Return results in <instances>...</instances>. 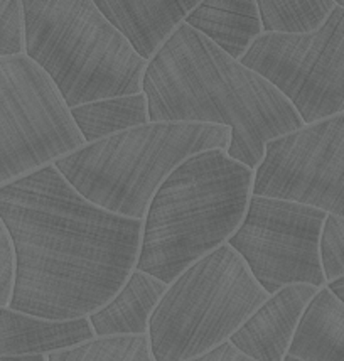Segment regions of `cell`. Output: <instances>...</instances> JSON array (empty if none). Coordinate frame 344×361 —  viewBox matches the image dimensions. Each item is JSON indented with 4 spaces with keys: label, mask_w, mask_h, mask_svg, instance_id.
<instances>
[{
    "label": "cell",
    "mask_w": 344,
    "mask_h": 361,
    "mask_svg": "<svg viewBox=\"0 0 344 361\" xmlns=\"http://www.w3.org/2000/svg\"><path fill=\"white\" fill-rule=\"evenodd\" d=\"M0 220L16 255L7 307L24 314L92 316L117 295L139 260L144 220L90 203L53 164L0 188Z\"/></svg>",
    "instance_id": "cell-1"
},
{
    "label": "cell",
    "mask_w": 344,
    "mask_h": 361,
    "mask_svg": "<svg viewBox=\"0 0 344 361\" xmlns=\"http://www.w3.org/2000/svg\"><path fill=\"white\" fill-rule=\"evenodd\" d=\"M142 92L150 122L228 127L226 154L255 171L270 140L304 127L270 81L180 24L147 63Z\"/></svg>",
    "instance_id": "cell-2"
},
{
    "label": "cell",
    "mask_w": 344,
    "mask_h": 361,
    "mask_svg": "<svg viewBox=\"0 0 344 361\" xmlns=\"http://www.w3.org/2000/svg\"><path fill=\"white\" fill-rule=\"evenodd\" d=\"M255 171L223 149L191 156L150 201L135 269L171 286L184 270L218 250L247 214Z\"/></svg>",
    "instance_id": "cell-3"
},
{
    "label": "cell",
    "mask_w": 344,
    "mask_h": 361,
    "mask_svg": "<svg viewBox=\"0 0 344 361\" xmlns=\"http://www.w3.org/2000/svg\"><path fill=\"white\" fill-rule=\"evenodd\" d=\"M25 56L49 76L68 109L142 93L147 61L93 0H24Z\"/></svg>",
    "instance_id": "cell-4"
},
{
    "label": "cell",
    "mask_w": 344,
    "mask_h": 361,
    "mask_svg": "<svg viewBox=\"0 0 344 361\" xmlns=\"http://www.w3.org/2000/svg\"><path fill=\"white\" fill-rule=\"evenodd\" d=\"M230 142L228 127L149 122L85 144L53 166L90 203L144 220L154 195L176 167L206 150H226Z\"/></svg>",
    "instance_id": "cell-5"
},
{
    "label": "cell",
    "mask_w": 344,
    "mask_h": 361,
    "mask_svg": "<svg viewBox=\"0 0 344 361\" xmlns=\"http://www.w3.org/2000/svg\"><path fill=\"white\" fill-rule=\"evenodd\" d=\"M269 294L230 245L192 264L167 287L149 321L154 361H189L230 341Z\"/></svg>",
    "instance_id": "cell-6"
},
{
    "label": "cell",
    "mask_w": 344,
    "mask_h": 361,
    "mask_svg": "<svg viewBox=\"0 0 344 361\" xmlns=\"http://www.w3.org/2000/svg\"><path fill=\"white\" fill-rule=\"evenodd\" d=\"M83 145L49 76L25 54L0 59V188Z\"/></svg>",
    "instance_id": "cell-7"
},
{
    "label": "cell",
    "mask_w": 344,
    "mask_h": 361,
    "mask_svg": "<svg viewBox=\"0 0 344 361\" xmlns=\"http://www.w3.org/2000/svg\"><path fill=\"white\" fill-rule=\"evenodd\" d=\"M240 63L281 92L304 126L344 114V8L311 34H262Z\"/></svg>",
    "instance_id": "cell-8"
},
{
    "label": "cell",
    "mask_w": 344,
    "mask_h": 361,
    "mask_svg": "<svg viewBox=\"0 0 344 361\" xmlns=\"http://www.w3.org/2000/svg\"><path fill=\"white\" fill-rule=\"evenodd\" d=\"M326 214L294 201L253 196L236 233L228 240L266 294L295 283L326 287L321 233Z\"/></svg>",
    "instance_id": "cell-9"
},
{
    "label": "cell",
    "mask_w": 344,
    "mask_h": 361,
    "mask_svg": "<svg viewBox=\"0 0 344 361\" xmlns=\"http://www.w3.org/2000/svg\"><path fill=\"white\" fill-rule=\"evenodd\" d=\"M252 195L344 218V114L270 140L255 169Z\"/></svg>",
    "instance_id": "cell-10"
},
{
    "label": "cell",
    "mask_w": 344,
    "mask_h": 361,
    "mask_svg": "<svg viewBox=\"0 0 344 361\" xmlns=\"http://www.w3.org/2000/svg\"><path fill=\"white\" fill-rule=\"evenodd\" d=\"M317 290V287L295 283L269 295L230 338V343L255 361H282L289 353L300 317Z\"/></svg>",
    "instance_id": "cell-11"
},
{
    "label": "cell",
    "mask_w": 344,
    "mask_h": 361,
    "mask_svg": "<svg viewBox=\"0 0 344 361\" xmlns=\"http://www.w3.org/2000/svg\"><path fill=\"white\" fill-rule=\"evenodd\" d=\"M109 23L125 37L144 61H150L166 44L197 0H93Z\"/></svg>",
    "instance_id": "cell-12"
},
{
    "label": "cell",
    "mask_w": 344,
    "mask_h": 361,
    "mask_svg": "<svg viewBox=\"0 0 344 361\" xmlns=\"http://www.w3.org/2000/svg\"><path fill=\"white\" fill-rule=\"evenodd\" d=\"M94 339L88 317L42 319L0 307V356H47Z\"/></svg>",
    "instance_id": "cell-13"
},
{
    "label": "cell",
    "mask_w": 344,
    "mask_h": 361,
    "mask_svg": "<svg viewBox=\"0 0 344 361\" xmlns=\"http://www.w3.org/2000/svg\"><path fill=\"white\" fill-rule=\"evenodd\" d=\"M167 287L152 275L133 270L117 295L88 316L94 338L147 336L150 316Z\"/></svg>",
    "instance_id": "cell-14"
},
{
    "label": "cell",
    "mask_w": 344,
    "mask_h": 361,
    "mask_svg": "<svg viewBox=\"0 0 344 361\" xmlns=\"http://www.w3.org/2000/svg\"><path fill=\"white\" fill-rule=\"evenodd\" d=\"M184 24L236 61L264 34L257 0H204L191 11Z\"/></svg>",
    "instance_id": "cell-15"
},
{
    "label": "cell",
    "mask_w": 344,
    "mask_h": 361,
    "mask_svg": "<svg viewBox=\"0 0 344 361\" xmlns=\"http://www.w3.org/2000/svg\"><path fill=\"white\" fill-rule=\"evenodd\" d=\"M289 355L304 361H344V304L328 287L305 307Z\"/></svg>",
    "instance_id": "cell-16"
},
{
    "label": "cell",
    "mask_w": 344,
    "mask_h": 361,
    "mask_svg": "<svg viewBox=\"0 0 344 361\" xmlns=\"http://www.w3.org/2000/svg\"><path fill=\"white\" fill-rule=\"evenodd\" d=\"M70 114L85 144H93L150 122L147 98L144 92L85 103L70 109Z\"/></svg>",
    "instance_id": "cell-17"
},
{
    "label": "cell",
    "mask_w": 344,
    "mask_h": 361,
    "mask_svg": "<svg viewBox=\"0 0 344 361\" xmlns=\"http://www.w3.org/2000/svg\"><path fill=\"white\" fill-rule=\"evenodd\" d=\"M264 34H311L328 20L334 0H257Z\"/></svg>",
    "instance_id": "cell-18"
},
{
    "label": "cell",
    "mask_w": 344,
    "mask_h": 361,
    "mask_svg": "<svg viewBox=\"0 0 344 361\" xmlns=\"http://www.w3.org/2000/svg\"><path fill=\"white\" fill-rule=\"evenodd\" d=\"M47 361H154L147 336L94 338L85 345L47 355Z\"/></svg>",
    "instance_id": "cell-19"
},
{
    "label": "cell",
    "mask_w": 344,
    "mask_h": 361,
    "mask_svg": "<svg viewBox=\"0 0 344 361\" xmlns=\"http://www.w3.org/2000/svg\"><path fill=\"white\" fill-rule=\"evenodd\" d=\"M321 265L326 282L344 277V218L328 214L321 233Z\"/></svg>",
    "instance_id": "cell-20"
},
{
    "label": "cell",
    "mask_w": 344,
    "mask_h": 361,
    "mask_svg": "<svg viewBox=\"0 0 344 361\" xmlns=\"http://www.w3.org/2000/svg\"><path fill=\"white\" fill-rule=\"evenodd\" d=\"M25 53L24 7L20 0H0V59Z\"/></svg>",
    "instance_id": "cell-21"
},
{
    "label": "cell",
    "mask_w": 344,
    "mask_h": 361,
    "mask_svg": "<svg viewBox=\"0 0 344 361\" xmlns=\"http://www.w3.org/2000/svg\"><path fill=\"white\" fill-rule=\"evenodd\" d=\"M16 255L12 240L0 220V307H7L14 290Z\"/></svg>",
    "instance_id": "cell-22"
},
{
    "label": "cell",
    "mask_w": 344,
    "mask_h": 361,
    "mask_svg": "<svg viewBox=\"0 0 344 361\" xmlns=\"http://www.w3.org/2000/svg\"><path fill=\"white\" fill-rule=\"evenodd\" d=\"M189 361H255V360L248 358V356L243 355L242 351L236 350L230 341H226L223 343V345L214 348V350L208 351V353L197 356V358L189 360Z\"/></svg>",
    "instance_id": "cell-23"
},
{
    "label": "cell",
    "mask_w": 344,
    "mask_h": 361,
    "mask_svg": "<svg viewBox=\"0 0 344 361\" xmlns=\"http://www.w3.org/2000/svg\"><path fill=\"white\" fill-rule=\"evenodd\" d=\"M326 287H328V289L333 292V294L336 295V298L344 304V277L336 279V281L326 283Z\"/></svg>",
    "instance_id": "cell-24"
},
{
    "label": "cell",
    "mask_w": 344,
    "mask_h": 361,
    "mask_svg": "<svg viewBox=\"0 0 344 361\" xmlns=\"http://www.w3.org/2000/svg\"><path fill=\"white\" fill-rule=\"evenodd\" d=\"M0 361H47V356H0Z\"/></svg>",
    "instance_id": "cell-25"
},
{
    "label": "cell",
    "mask_w": 344,
    "mask_h": 361,
    "mask_svg": "<svg viewBox=\"0 0 344 361\" xmlns=\"http://www.w3.org/2000/svg\"><path fill=\"white\" fill-rule=\"evenodd\" d=\"M282 361H304V360H300V358H295V356H292V355L287 353V356H285V358H283Z\"/></svg>",
    "instance_id": "cell-26"
},
{
    "label": "cell",
    "mask_w": 344,
    "mask_h": 361,
    "mask_svg": "<svg viewBox=\"0 0 344 361\" xmlns=\"http://www.w3.org/2000/svg\"><path fill=\"white\" fill-rule=\"evenodd\" d=\"M336 4H338L339 7H343V8H344V0H339V2H336Z\"/></svg>",
    "instance_id": "cell-27"
}]
</instances>
